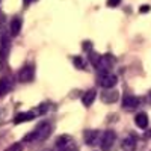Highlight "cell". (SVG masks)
I'll use <instances>...</instances> for the list:
<instances>
[{
	"label": "cell",
	"instance_id": "6da1fadb",
	"mask_svg": "<svg viewBox=\"0 0 151 151\" xmlns=\"http://www.w3.org/2000/svg\"><path fill=\"white\" fill-rule=\"evenodd\" d=\"M52 133V125L48 122H42L36 130H33L30 134H27L24 137V142H33V141H41V139H47Z\"/></svg>",
	"mask_w": 151,
	"mask_h": 151
},
{
	"label": "cell",
	"instance_id": "7a4b0ae2",
	"mask_svg": "<svg viewBox=\"0 0 151 151\" xmlns=\"http://www.w3.org/2000/svg\"><path fill=\"white\" fill-rule=\"evenodd\" d=\"M92 65L100 71V73H110L112 67H113V58L110 55H104V56H100L95 55L92 58Z\"/></svg>",
	"mask_w": 151,
	"mask_h": 151
},
{
	"label": "cell",
	"instance_id": "3957f363",
	"mask_svg": "<svg viewBox=\"0 0 151 151\" xmlns=\"http://www.w3.org/2000/svg\"><path fill=\"white\" fill-rule=\"evenodd\" d=\"M115 141H116V133L113 130H107L100 136V148L103 151H110L112 147L115 145Z\"/></svg>",
	"mask_w": 151,
	"mask_h": 151
},
{
	"label": "cell",
	"instance_id": "277c9868",
	"mask_svg": "<svg viewBox=\"0 0 151 151\" xmlns=\"http://www.w3.org/2000/svg\"><path fill=\"white\" fill-rule=\"evenodd\" d=\"M97 83L104 88V89H112V88H115L116 83H118V77L115 74H112V73H103L101 76L98 77Z\"/></svg>",
	"mask_w": 151,
	"mask_h": 151
},
{
	"label": "cell",
	"instance_id": "5b68a950",
	"mask_svg": "<svg viewBox=\"0 0 151 151\" xmlns=\"http://www.w3.org/2000/svg\"><path fill=\"white\" fill-rule=\"evenodd\" d=\"M56 147L58 151H77V147H76L71 136H60L56 142Z\"/></svg>",
	"mask_w": 151,
	"mask_h": 151
},
{
	"label": "cell",
	"instance_id": "8992f818",
	"mask_svg": "<svg viewBox=\"0 0 151 151\" xmlns=\"http://www.w3.org/2000/svg\"><path fill=\"white\" fill-rule=\"evenodd\" d=\"M139 104H141V100L137 98V97H134V95L127 94V95L122 97V109H125V110L132 112V110L139 107Z\"/></svg>",
	"mask_w": 151,
	"mask_h": 151
},
{
	"label": "cell",
	"instance_id": "52a82bcc",
	"mask_svg": "<svg viewBox=\"0 0 151 151\" xmlns=\"http://www.w3.org/2000/svg\"><path fill=\"white\" fill-rule=\"evenodd\" d=\"M18 82H21V83H27V82H30L32 79H33V68L32 67H29V65H26V67H23L20 71H18Z\"/></svg>",
	"mask_w": 151,
	"mask_h": 151
},
{
	"label": "cell",
	"instance_id": "ba28073f",
	"mask_svg": "<svg viewBox=\"0 0 151 151\" xmlns=\"http://www.w3.org/2000/svg\"><path fill=\"white\" fill-rule=\"evenodd\" d=\"M100 136H101V134H100L98 130H86L83 133V139H85V142L89 147H92V145L97 144V141L100 142Z\"/></svg>",
	"mask_w": 151,
	"mask_h": 151
},
{
	"label": "cell",
	"instance_id": "9c48e42d",
	"mask_svg": "<svg viewBox=\"0 0 151 151\" xmlns=\"http://www.w3.org/2000/svg\"><path fill=\"white\" fill-rule=\"evenodd\" d=\"M136 145H137V142H136V137L133 134H129L127 137H124L122 142H121L122 151H134L136 150Z\"/></svg>",
	"mask_w": 151,
	"mask_h": 151
},
{
	"label": "cell",
	"instance_id": "30bf717a",
	"mask_svg": "<svg viewBox=\"0 0 151 151\" xmlns=\"http://www.w3.org/2000/svg\"><path fill=\"white\" fill-rule=\"evenodd\" d=\"M118 92L116 91H113V88L112 89H106L101 92V101L103 103H107V104H112V103H115L116 100H118Z\"/></svg>",
	"mask_w": 151,
	"mask_h": 151
},
{
	"label": "cell",
	"instance_id": "8fae6325",
	"mask_svg": "<svg viewBox=\"0 0 151 151\" xmlns=\"http://www.w3.org/2000/svg\"><path fill=\"white\" fill-rule=\"evenodd\" d=\"M134 124L137 125L139 129H147L148 127V124H150V119H148V115L145 112H139L137 115L134 116Z\"/></svg>",
	"mask_w": 151,
	"mask_h": 151
},
{
	"label": "cell",
	"instance_id": "7c38bea8",
	"mask_svg": "<svg viewBox=\"0 0 151 151\" xmlns=\"http://www.w3.org/2000/svg\"><path fill=\"white\" fill-rule=\"evenodd\" d=\"M36 116L35 112H21L14 118V124H23V122H27L30 119H33Z\"/></svg>",
	"mask_w": 151,
	"mask_h": 151
},
{
	"label": "cell",
	"instance_id": "4fadbf2b",
	"mask_svg": "<svg viewBox=\"0 0 151 151\" xmlns=\"http://www.w3.org/2000/svg\"><path fill=\"white\" fill-rule=\"evenodd\" d=\"M12 89V82L9 77H2L0 79V97L9 94Z\"/></svg>",
	"mask_w": 151,
	"mask_h": 151
},
{
	"label": "cell",
	"instance_id": "5bb4252c",
	"mask_svg": "<svg viewBox=\"0 0 151 151\" xmlns=\"http://www.w3.org/2000/svg\"><path fill=\"white\" fill-rule=\"evenodd\" d=\"M95 97H97L95 89H89V91H86V92L83 94V97H82V103H83V106H85V107H91V104L94 103Z\"/></svg>",
	"mask_w": 151,
	"mask_h": 151
},
{
	"label": "cell",
	"instance_id": "9a60e30c",
	"mask_svg": "<svg viewBox=\"0 0 151 151\" xmlns=\"http://www.w3.org/2000/svg\"><path fill=\"white\" fill-rule=\"evenodd\" d=\"M9 29H11V35L12 36H17L21 30V18L15 17L11 20V24H9Z\"/></svg>",
	"mask_w": 151,
	"mask_h": 151
},
{
	"label": "cell",
	"instance_id": "2e32d148",
	"mask_svg": "<svg viewBox=\"0 0 151 151\" xmlns=\"http://www.w3.org/2000/svg\"><path fill=\"white\" fill-rule=\"evenodd\" d=\"M5 151H23V145L20 144V142H17V144H12V145H9Z\"/></svg>",
	"mask_w": 151,
	"mask_h": 151
},
{
	"label": "cell",
	"instance_id": "e0dca14e",
	"mask_svg": "<svg viewBox=\"0 0 151 151\" xmlns=\"http://www.w3.org/2000/svg\"><path fill=\"white\" fill-rule=\"evenodd\" d=\"M74 65L77 68H80V70H83L85 68V60L82 58H74Z\"/></svg>",
	"mask_w": 151,
	"mask_h": 151
},
{
	"label": "cell",
	"instance_id": "ac0fdd59",
	"mask_svg": "<svg viewBox=\"0 0 151 151\" xmlns=\"http://www.w3.org/2000/svg\"><path fill=\"white\" fill-rule=\"evenodd\" d=\"M121 3V0H107V6L109 8H115Z\"/></svg>",
	"mask_w": 151,
	"mask_h": 151
},
{
	"label": "cell",
	"instance_id": "d6986e66",
	"mask_svg": "<svg viewBox=\"0 0 151 151\" xmlns=\"http://www.w3.org/2000/svg\"><path fill=\"white\" fill-rule=\"evenodd\" d=\"M148 101H150V104H151V91L148 92Z\"/></svg>",
	"mask_w": 151,
	"mask_h": 151
}]
</instances>
